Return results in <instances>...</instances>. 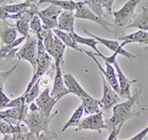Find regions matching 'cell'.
Instances as JSON below:
<instances>
[{"label": "cell", "mask_w": 148, "mask_h": 140, "mask_svg": "<svg viewBox=\"0 0 148 140\" xmlns=\"http://www.w3.org/2000/svg\"><path fill=\"white\" fill-rule=\"evenodd\" d=\"M142 90H136L134 94L131 95V97L128 100H126L123 103H119L113 108V115L108 122H106L107 127L109 130H112L116 127H118L120 124H123L126 120H128L130 117L137 115V113H133L132 109L134 104L137 102L139 96L141 95Z\"/></svg>", "instance_id": "1"}, {"label": "cell", "mask_w": 148, "mask_h": 140, "mask_svg": "<svg viewBox=\"0 0 148 140\" xmlns=\"http://www.w3.org/2000/svg\"><path fill=\"white\" fill-rule=\"evenodd\" d=\"M56 113L57 111H56L51 117H45L39 111H30V113H27L23 122L27 124V126L30 129V132L36 135H40V132L47 133L49 123Z\"/></svg>", "instance_id": "2"}, {"label": "cell", "mask_w": 148, "mask_h": 140, "mask_svg": "<svg viewBox=\"0 0 148 140\" xmlns=\"http://www.w3.org/2000/svg\"><path fill=\"white\" fill-rule=\"evenodd\" d=\"M15 57L20 60H27L33 67V70H36L38 64V40L33 36H29L26 39L25 44L19 48L15 54Z\"/></svg>", "instance_id": "3"}, {"label": "cell", "mask_w": 148, "mask_h": 140, "mask_svg": "<svg viewBox=\"0 0 148 140\" xmlns=\"http://www.w3.org/2000/svg\"><path fill=\"white\" fill-rule=\"evenodd\" d=\"M140 3V0H130L121 7V9L113 12L114 23L118 27H127L132 22L135 8Z\"/></svg>", "instance_id": "4"}, {"label": "cell", "mask_w": 148, "mask_h": 140, "mask_svg": "<svg viewBox=\"0 0 148 140\" xmlns=\"http://www.w3.org/2000/svg\"><path fill=\"white\" fill-rule=\"evenodd\" d=\"M74 16H75V19H84V20L92 21L94 23H97L101 27H103V29L108 31V32H112V30L110 28L113 27V24L109 23L105 19L98 17L96 14L93 13L89 9V7L86 5L85 1H77V8H76L75 12H74Z\"/></svg>", "instance_id": "5"}, {"label": "cell", "mask_w": 148, "mask_h": 140, "mask_svg": "<svg viewBox=\"0 0 148 140\" xmlns=\"http://www.w3.org/2000/svg\"><path fill=\"white\" fill-rule=\"evenodd\" d=\"M103 129H108L106 122L104 120L103 111H99L94 115H90L89 117L82 118L79 124L76 126L75 131L81 130H95L97 132H101Z\"/></svg>", "instance_id": "6"}, {"label": "cell", "mask_w": 148, "mask_h": 140, "mask_svg": "<svg viewBox=\"0 0 148 140\" xmlns=\"http://www.w3.org/2000/svg\"><path fill=\"white\" fill-rule=\"evenodd\" d=\"M62 12L60 8L56 5H49L46 9L39 10L37 15L39 16L42 21V27L47 30H54L57 29V19L59 14Z\"/></svg>", "instance_id": "7"}, {"label": "cell", "mask_w": 148, "mask_h": 140, "mask_svg": "<svg viewBox=\"0 0 148 140\" xmlns=\"http://www.w3.org/2000/svg\"><path fill=\"white\" fill-rule=\"evenodd\" d=\"M83 53H85L87 54L89 57L93 58V60L95 61V63L97 64V66L99 67L100 71L103 73V76L105 77V79L107 80V82H108V84L111 86L112 89L114 90V92H116V94H120V86H119V82H118V77H116V69H114V65L110 64L108 62H105V66H106V68H103L101 64H100V62L97 60L96 56L93 54V53L91 51H85V49H83Z\"/></svg>", "instance_id": "8"}, {"label": "cell", "mask_w": 148, "mask_h": 140, "mask_svg": "<svg viewBox=\"0 0 148 140\" xmlns=\"http://www.w3.org/2000/svg\"><path fill=\"white\" fill-rule=\"evenodd\" d=\"M57 102H58L57 100L51 96V90H49V87H47L45 88L44 91L36 100V105L38 106L40 113H42L45 117H51L52 115V109L54 108Z\"/></svg>", "instance_id": "9"}, {"label": "cell", "mask_w": 148, "mask_h": 140, "mask_svg": "<svg viewBox=\"0 0 148 140\" xmlns=\"http://www.w3.org/2000/svg\"><path fill=\"white\" fill-rule=\"evenodd\" d=\"M70 94L64 84L63 74L61 72V65H54V77L52 81V88L51 90V96L59 101L64 96Z\"/></svg>", "instance_id": "10"}, {"label": "cell", "mask_w": 148, "mask_h": 140, "mask_svg": "<svg viewBox=\"0 0 148 140\" xmlns=\"http://www.w3.org/2000/svg\"><path fill=\"white\" fill-rule=\"evenodd\" d=\"M51 66H53V63H52V60H51V56L49 55V53H46L45 54H42L40 57H39L37 68H36V70L34 71L32 79L30 80L29 84L27 85V88H26L25 91H29L30 88L32 87L33 85H35L42 76L46 74Z\"/></svg>", "instance_id": "11"}, {"label": "cell", "mask_w": 148, "mask_h": 140, "mask_svg": "<svg viewBox=\"0 0 148 140\" xmlns=\"http://www.w3.org/2000/svg\"><path fill=\"white\" fill-rule=\"evenodd\" d=\"M102 81H103V97L100 100V104H101V108L104 111H110L116 104H119L121 98L120 96L116 95V92L108 84V82L105 79L104 76L102 77Z\"/></svg>", "instance_id": "12"}, {"label": "cell", "mask_w": 148, "mask_h": 140, "mask_svg": "<svg viewBox=\"0 0 148 140\" xmlns=\"http://www.w3.org/2000/svg\"><path fill=\"white\" fill-rule=\"evenodd\" d=\"M114 67L116 69V77H118V82L119 86H120V96L121 98L125 99H130L131 97V86H132L133 83L137 81L136 79L130 80L125 75V73L123 72L121 68L120 67L118 63V60L114 63Z\"/></svg>", "instance_id": "13"}, {"label": "cell", "mask_w": 148, "mask_h": 140, "mask_svg": "<svg viewBox=\"0 0 148 140\" xmlns=\"http://www.w3.org/2000/svg\"><path fill=\"white\" fill-rule=\"evenodd\" d=\"M85 33H86V34H88L89 36H91V37L94 38V39L96 40V41L99 42V44H104V46H106V47H108L109 49H111L112 51H114V53H116L118 55H119V54H121V55L125 56V57L128 58L130 60H132V59L135 58V56L133 55L132 53H128L127 51H125V49L121 46V44L119 42L113 41V40L105 39V38L98 37V36L93 35L92 33L88 32V31H85Z\"/></svg>", "instance_id": "14"}, {"label": "cell", "mask_w": 148, "mask_h": 140, "mask_svg": "<svg viewBox=\"0 0 148 140\" xmlns=\"http://www.w3.org/2000/svg\"><path fill=\"white\" fill-rule=\"evenodd\" d=\"M27 109L28 108L25 105L21 107V108L8 109V110L3 111H0V118L7 122H10L14 125L20 124L21 122H23L24 118L27 115Z\"/></svg>", "instance_id": "15"}, {"label": "cell", "mask_w": 148, "mask_h": 140, "mask_svg": "<svg viewBox=\"0 0 148 140\" xmlns=\"http://www.w3.org/2000/svg\"><path fill=\"white\" fill-rule=\"evenodd\" d=\"M63 80H64V84H65V86L70 94H74L75 96H77L78 98H80V99L91 97V95L88 94L87 92L80 86V84L77 82V80L74 78V76L72 74H70V73L64 74Z\"/></svg>", "instance_id": "16"}, {"label": "cell", "mask_w": 148, "mask_h": 140, "mask_svg": "<svg viewBox=\"0 0 148 140\" xmlns=\"http://www.w3.org/2000/svg\"><path fill=\"white\" fill-rule=\"evenodd\" d=\"M74 21L75 16L72 11H62L57 19V29L63 31V32L73 34L74 31Z\"/></svg>", "instance_id": "17"}, {"label": "cell", "mask_w": 148, "mask_h": 140, "mask_svg": "<svg viewBox=\"0 0 148 140\" xmlns=\"http://www.w3.org/2000/svg\"><path fill=\"white\" fill-rule=\"evenodd\" d=\"M17 30L14 26L10 25L4 21L0 25V39L2 42V46L11 44L17 40Z\"/></svg>", "instance_id": "18"}, {"label": "cell", "mask_w": 148, "mask_h": 140, "mask_svg": "<svg viewBox=\"0 0 148 140\" xmlns=\"http://www.w3.org/2000/svg\"><path fill=\"white\" fill-rule=\"evenodd\" d=\"M135 28L138 31H144L148 32V9L146 7H143L142 11L139 14H134L132 19V22L126 27V29Z\"/></svg>", "instance_id": "19"}, {"label": "cell", "mask_w": 148, "mask_h": 140, "mask_svg": "<svg viewBox=\"0 0 148 140\" xmlns=\"http://www.w3.org/2000/svg\"><path fill=\"white\" fill-rule=\"evenodd\" d=\"M119 40L123 41L121 44V46H125V44H131V42H139V44H148V32H144V31H136V32L132 33L130 35L125 36H119Z\"/></svg>", "instance_id": "20"}, {"label": "cell", "mask_w": 148, "mask_h": 140, "mask_svg": "<svg viewBox=\"0 0 148 140\" xmlns=\"http://www.w3.org/2000/svg\"><path fill=\"white\" fill-rule=\"evenodd\" d=\"M52 33L54 34V36L59 40L62 44H64L65 46H68L70 48H73L75 51H82L83 53V49L80 48L79 46H77L76 42L73 40L72 36L69 33H66V32H63V31H60L58 29H54L52 30Z\"/></svg>", "instance_id": "21"}, {"label": "cell", "mask_w": 148, "mask_h": 140, "mask_svg": "<svg viewBox=\"0 0 148 140\" xmlns=\"http://www.w3.org/2000/svg\"><path fill=\"white\" fill-rule=\"evenodd\" d=\"M65 46L57 39L56 37H54V44L52 47V51L51 53V58L53 59V64L54 65H61L63 64V55H64V51H65Z\"/></svg>", "instance_id": "22"}, {"label": "cell", "mask_w": 148, "mask_h": 140, "mask_svg": "<svg viewBox=\"0 0 148 140\" xmlns=\"http://www.w3.org/2000/svg\"><path fill=\"white\" fill-rule=\"evenodd\" d=\"M82 102V106L84 108V111L88 115H94L99 111H101V104H100V100H96L93 97L89 98H82L80 99Z\"/></svg>", "instance_id": "23"}, {"label": "cell", "mask_w": 148, "mask_h": 140, "mask_svg": "<svg viewBox=\"0 0 148 140\" xmlns=\"http://www.w3.org/2000/svg\"><path fill=\"white\" fill-rule=\"evenodd\" d=\"M2 3V2H0ZM33 1H23V2H19V3H14V4H3L2 3L1 7L5 10L9 15H15L18 14L20 12H23L24 10H26L27 8H29L32 5Z\"/></svg>", "instance_id": "24"}, {"label": "cell", "mask_w": 148, "mask_h": 140, "mask_svg": "<svg viewBox=\"0 0 148 140\" xmlns=\"http://www.w3.org/2000/svg\"><path fill=\"white\" fill-rule=\"evenodd\" d=\"M27 130L24 129L21 124L14 125L10 122H7L5 120H0V132L4 135H10V134H19L26 132Z\"/></svg>", "instance_id": "25"}, {"label": "cell", "mask_w": 148, "mask_h": 140, "mask_svg": "<svg viewBox=\"0 0 148 140\" xmlns=\"http://www.w3.org/2000/svg\"><path fill=\"white\" fill-rule=\"evenodd\" d=\"M84 115V108H83L82 104L74 111V113H72V115L70 117V118L64 123L63 127L61 128V131H65L66 129L69 128L71 126H77L79 124V122L82 120V115Z\"/></svg>", "instance_id": "26"}, {"label": "cell", "mask_w": 148, "mask_h": 140, "mask_svg": "<svg viewBox=\"0 0 148 140\" xmlns=\"http://www.w3.org/2000/svg\"><path fill=\"white\" fill-rule=\"evenodd\" d=\"M42 2H49V4L60 8L62 11L75 12L77 8V1H72V0H42V1H40V3Z\"/></svg>", "instance_id": "27"}, {"label": "cell", "mask_w": 148, "mask_h": 140, "mask_svg": "<svg viewBox=\"0 0 148 140\" xmlns=\"http://www.w3.org/2000/svg\"><path fill=\"white\" fill-rule=\"evenodd\" d=\"M72 36L73 40L76 42V44H85V46H90L91 48L94 49L95 51H96V53H99V49H98L97 47V44H99L96 40L94 39V38H85V37H81L78 34H76V33H73V34H71Z\"/></svg>", "instance_id": "28"}, {"label": "cell", "mask_w": 148, "mask_h": 140, "mask_svg": "<svg viewBox=\"0 0 148 140\" xmlns=\"http://www.w3.org/2000/svg\"><path fill=\"white\" fill-rule=\"evenodd\" d=\"M54 37L56 36L52 33V30H42V42H44L45 49H46L47 53H49V55H51L52 47H53L54 44Z\"/></svg>", "instance_id": "29"}, {"label": "cell", "mask_w": 148, "mask_h": 140, "mask_svg": "<svg viewBox=\"0 0 148 140\" xmlns=\"http://www.w3.org/2000/svg\"><path fill=\"white\" fill-rule=\"evenodd\" d=\"M85 4L89 7V9L93 13L96 14L98 17L104 19L106 13H105L104 8H103L102 0H86Z\"/></svg>", "instance_id": "30"}, {"label": "cell", "mask_w": 148, "mask_h": 140, "mask_svg": "<svg viewBox=\"0 0 148 140\" xmlns=\"http://www.w3.org/2000/svg\"><path fill=\"white\" fill-rule=\"evenodd\" d=\"M30 30L36 36V39L37 40H42V24L40 21V17L38 15H36L34 18L31 20L30 22Z\"/></svg>", "instance_id": "31"}, {"label": "cell", "mask_w": 148, "mask_h": 140, "mask_svg": "<svg viewBox=\"0 0 148 140\" xmlns=\"http://www.w3.org/2000/svg\"><path fill=\"white\" fill-rule=\"evenodd\" d=\"M24 41H26V38L21 37V38H18V39L16 40L13 44H5V46H2L1 47H0V61H1V59L6 58V56L8 55V54L10 53L13 49L17 48V46H19V44H22Z\"/></svg>", "instance_id": "32"}, {"label": "cell", "mask_w": 148, "mask_h": 140, "mask_svg": "<svg viewBox=\"0 0 148 140\" xmlns=\"http://www.w3.org/2000/svg\"><path fill=\"white\" fill-rule=\"evenodd\" d=\"M40 86L39 82H37L35 85H33V86L30 88V90H29V91H25V92H24V95H25V100H26V104H29V105H30L31 103H33V102L37 100V98L40 96Z\"/></svg>", "instance_id": "33"}, {"label": "cell", "mask_w": 148, "mask_h": 140, "mask_svg": "<svg viewBox=\"0 0 148 140\" xmlns=\"http://www.w3.org/2000/svg\"><path fill=\"white\" fill-rule=\"evenodd\" d=\"M14 27L16 28L17 32H19L22 35V37L27 39L29 36H30V34H29V31H30V22H28V21H25V20L16 21Z\"/></svg>", "instance_id": "34"}, {"label": "cell", "mask_w": 148, "mask_h": 140, "mask_svg": "<svg viewBox=\"0 0 148 140\" xmlns=\"http://www.w3.org/2000/svg\"><path fill=\"white\" fill-rule=\"evenodd\" d=\"M26 105V100H25V95H21L18 98L11 100L8 104L5 106L7 109H15V108H21V107Z\"/></svg>", "instance_id": "35"}, {"label": "cell", "mask_w": 148, "mask_h": 140, "mask_svg": "<svg viewBox=\"0 0 148 140\" xmlns=\"http://www.w3.org/2000/svg\"><path fill=\"white\" fill-rule=\"evenodd\" d=\"M18 64H15L13 66V67L11 68V69L7 70V71H0V91H3V86H4V83L7 79H8L9 77L12 75V73L15 71V69L17 68Z\"/></svg>", "instance_id": "36"}, {"label": "cell", "mask_w": 148, "mask_h": 140, "mask_svg": "<svg viewBox=\"0 0 148 140\" xmlns=\"http://www.w3.org/2000/svg\"><path fill=\"white\" fill-rule=\"evenodd\" d=\"M113 0H102V5L104 11L108 15H113Z\"/></svg>", "instance_id": "37"}, {"label": "cell", "mask_w": 148, "mask_h": 140, "mask_svg": "<svg viewBox=\"0 0 148 140\" xmlns=\"http://www.w3.org/2000/svg\"><path fill=\"white\" fill-rule=\"evenodd\" d=\"M39 84L40 86H42L44 88H47L51 86V76H49V74H45L44 76H42V78L39 80Z\"/></svg>", "instance_id": "38"}, {"label": "cell", "mask_w": 148, "mask_h": 140, "mask_svg": "<svg viewBox=\"0 0 148 140\" xmlns=\"http://www.w3.org/2000/svg\"><path fill=\"white\" fill-rule=\"evenodd\" d=\"M147 134H148V125L143 130H141L139 133L134 135L133 137L128 138V139H123V140H143V139H145V137H146Z\"/></svg>", "instance_id": "39"}, {"label": "cell", "mask_w": 148, "mask_h": 140, "mask_svg": "<svg viewBox=\"0 0 148 140\" xmlns=\"http://www.w3.org/2000/svg\"><path fill=\"white\" fill-rule=\"evenodd\" d=\"M123 124H120L118 127L112 129L111 132H110V134H109V137L107 138V140H114V139L118 138V135L120 134V131H121V127H123Z\"/></svg>", "instance_id": "40"}, {"label": "cell", "mask_w": 148, "mask_h": 140, "mask_svg": "<svg viewBox=\"0 0 148 140\" xmlns=\"http://www.w3.org/2000/svg\"><path fill=\"white\" fill-rule=\"evenodd\" d=\"M9 17H10V15L0 6V20H2L4 22V21H6V19H9Z\"/></svg>", "instance_id": "41"}, {"label": "cell", "mask_w": 148, "mask_h": 140, "mask_svg": "<svg viewBox=\"0 0 148 140\" xmlns=\"http://www.w3.org/2000/svg\"><path fill=\"white\" fill-rule=\"evenodd\" d=\"M143 111H148V107H146V108H143Z\"/></svg>", "instance_id": "42"}, {"label": "cell", "mask_w": 148, "mask_h": 140, "mask_svg": "<svg viewBox=\"0 0 148 140\" xmlns=\"http://www.w3.org/2000/svg\"><path fill=\"white\" fill-rule=\"evenodd\" d=\"M114 140H118V138H116V139H114Z\"/></svg>", "instance_id": "43"}]
</instances>
